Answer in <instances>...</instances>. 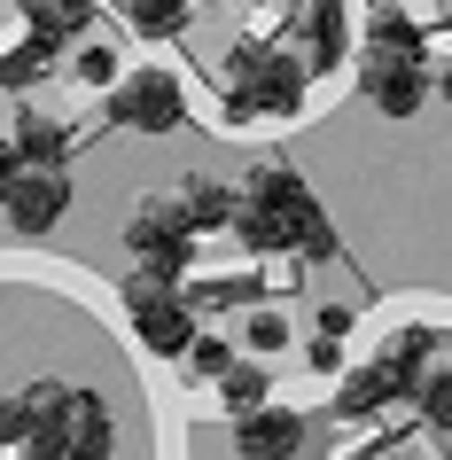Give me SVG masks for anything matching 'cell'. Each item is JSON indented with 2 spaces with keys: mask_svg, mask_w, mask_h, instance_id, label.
I'll use <instances>...</instances> for the list:
<instances>
[{
  "mask_svg": "<svg viewBox=\"0 0 452 460\" xmlns=\"http://www.w3.org/2000/svg\"><path fill=\"white\" fill-rule=\"evenodd\" d=\"M305 63L281 48H258V40H242L226 55V118L250 125V118H297L305 110Z\"/></svg>",
  "mask_w": 452,
  "mask_h": 460,
  "instance_id": "obj_1",
  "label": "cell"
},
{
  "mask_svg": "<svg viewBox=\"0 0 452 460\" xmlns=\"http://www.w3.org/2000/svg\"><path fill=\"white\" fill-rule=\"evenodd\" d=\"M125 250L141 258V281L180 289V281H188V266H195V234H188V218H180V203H172V195L133 203V218H125Z\"/></svg>",
  "mask_w": 452,
  "mask_h": 460,
  "instance_id": "obj_2",
  "label": "cell"
},
{
  "mask_svg": "<svg viewBox=\"0 0 452 460\" xmlns=\"http://www.w3.org/2000/svg\"><path fill=\"white\" fill-rule=\"evenodd\" d=\"M125 313H133V336L148 343V351H164V359H180L195 343V305L180 289H156V281H125Z\"/></svg>",
  "mask_w": 452,
  "mask_h": 460,
  "instance_id": "obj_3",
  "label": "cell"
},
{
  "mask_svg": "<svg viewBox=\"0 0 452 460\" xmlns=\"http://www.w3.org/2000/svg\"><path fill=\"white\" fill-rule=\"evenodd\" d=\"M188 102H180V78L172 71H133L110 86V125H133V133H180Z\"/></svg>",
  "mask_w": 452,
  "mask_h": 460,
  "instance_id": "obj_4",
  "label": "cell"
},
{
  "mask_svg": "<svg viewBox=\"0 0 452 460\" xmlns=\"http://www.w3.org/2000/svg\"><path fill=\"white\" fill-rule=\"evenodd\" d=\"M235 453L242 460H297V453H305V413H288V406L242 413V421H235Z\"/></svg>",
  "mask_w": 452,
  "mask_h": 460,
  "instance_id": "obj_5",
  "label": "cell"
},
{
  "mask_svg": "<svg viewBox=\"0 0 452 460\" xmlns=\"http://www.w3.org/2000/svg\"><path fill=\"white\" fill-rule=\"evenodd\" d=\"M0 211H8V226H24V234H48L55 218L71 211V180L63 172H24L16 188L0 195Z\"/></svg>",
  "mask_w": 452,
  "mask_h": 460,
  "instance_id": "obj_6",
  "label": "cell"
},
{
  "mask_svg": "<svg viewBox=\"0 0 452 460\" xmlns=\"http://www.w3.org/2000/svg\"><path fill=\"white\" fill-rule=\"evenodd\" d=\"M437 351H445V343H437V328H421V320H413V328H398V336L382 343V359H375V367L398 383V398H413V390L437 375Z\"/></svg>",
  "mask_w": 452,
  "mask_h": 460,
  "instance_id": "obj_7",
  "label": "cell"
},
{
  "mask_svg": "<svg viewBox=\"0 0 452 460\" xmlns=\"http://www.w3.org/2000/svg\"><path fill=\"white\" fill-rule=\"evenodd\" d=\"M359 86H367V102H375L382 118H413L429 102V71H398V63H367Z\"/></svg>",
  "mask_w": 452,
  "mask_h": 460,
  "instance_id": "obj_8",
  "label": "cell"
},
{
  "mask_svg": "<svg viewBox=\"0 0 452 460\" xmlns=\"http://www.w3.org/2000/svg\"><path fill=\"white\" fill-rule=\"evenodd\" d=\"M8 148L24 156V172H63V164H71V125H55V118H40V110H24Z\"/></svg>",
  "mask_w": 452,
  "mask_h": 460,
  "instance_id": "obj_9",
  "label": "cell"
},
{
  "mask_svg": "<svg viewBox=\"0 0 452 460\" xmlns=\"http://www.w3.org/2000/svg\"><path fill=\"white\" fill-rule=\"evenodd\" d=\"M110 445H118L110 406H102L94 390H71V445H63V460H110Z\"/></svg>",
  "mask_w": 452,
  "mask_h": 460,
  "instance_id": "obj_10",
  "label": "cell"
},
{
  "mask_svg": "<svg viewBox=\"0 0 452 460\" xmlns=\"http://www.w3.org/2000/svg\"><path fill=\"white\" fill-rule=\"evenodd\" d=\"M367 63L421 71V24H413V16H398V8H375V24H367Z\"/></svg>",
  "mask_w": 452,
  "mask_h": 460,
  "instance_id": "obj_11",
  "label": "cell"
},
{
  "mask_svg": "<svg viewBox=\"0 0 452 460\" xmlns=\"http://www.w3.org/2000/svg\"><path fill=\"white\" fill-rule=\"evenodd\" d=\"M351 48V31H343V0H312L305 16V71H335Z\"/></svg>",
  "mask_w": 452,
  "mask_h": 460,
  "instance_id": "obj_12",
  "label": "cell"
},
{
  "mask_svg": "<svg viewBox=\"0 0 452 460\" xmlns=\"http://www.w3.org/2000/svg\"><path fill=\"white\" fill-rule=\"evenodd\" d=\"M172 203H180V218H188V234L235 226V211H242V195H235V188H218V180H188V188L172 195Z\"/></svg>",
  "mask_w": 452,
  "mask_h": 460,
  "instance_id": "obj_13",
  "label": "cell"
},
{
  "mask_svg": "<svg viewBox=\"0 0 452 460\" xmlns=\"http://www.w3.org/2000/svg\"><path fill=\"white\" fill-rule=\"evenodd\" d=\"M16 8L31 16V40H48V48H63L94 24V0H16Z\"/></svg>",
  "mask_w": 452,
  "mask_h": 460,
  "instance_id": "obj_14",
  "label": "cell"
},
{
  "mask_svg": "<svg viewBox=\"0 0 452 460\" xmlns=\"http://www.w3.org/2000/svg\"><path fill=\"white\" fill-rule=\"evenodd\" d=\"M390 398H398V383H390L382 367H359L351 383L335 390V421H367V413H382Z\"/></svg>",
  "mask_w": 452,
  "mask_h": 460,
  "instance_id": "obj_15",
  "label": "cell"
},
{
  "mask_svg": "<svg viewBox=\"0 0 452 460\" xmlns=\"http://www.w3.org/2000/svg\"><path fill=\"white\" fill-rule=\"evenodd\" d=\"M235 234H242V250H258V258L297 250V226H288L281 211H258V203H242V211H235Z\"/></svg>",
  "mask_w": 452,
  "mask_h": 460,
  "instance_id": "obj_16",
  "label": "cell"
},
{
  "mask_svg": "<svg viewBox=\"0 0 452 460\" xmlns=\"http://www.w3.org/2000/svg\"><path fill=\"white\" fill-rule=\"evenodd\" d=\"M258 273H211V281H195L188 289V305H203V313H226V305H250V313H258Z\"/></svg>",
  "mask_w": 452,
  "mask_h": 460,
  "instance_id": "obj_17",
  "label": "cell"
},
{
  "mask_svg": "<svg viewBox=\"0 0 452 460\" xmlns=\"http://www.w3.org/2000/svg\"><path fill=\"white\" fill-rule=\"evenodd\" d=\"M141 40H180L188 31V0H118Z\"/></svg>",
  "mask_w": 452,
  "mask_h": 460,
  "instance_id": "obj_18",
  "label": "cell"
},
{
  "mask_svg": "<svg viewBox=\"0 0 452 460\" xmlns=\"http://www.w3.org/2000/svg\"><path fill=\"white\" fill-rule=\"evenodd\" d=\"M218 390H226V406H235V421H242V413L265 406V367L258 359H235L226 375H218Z\"/></svg>",
  "mask_w": 452,
  "mask_h": 460,
  "instance_id": "obj_19",
  "label": "cell"
},
{
  "mask_svg": "<svg viewBox=\"0 0 452 460\" xmlns=\"http://www.w3.org/2000/svg\"><path fill=\"white\" fill-rule=\"evenodd\" d=\"M413 398H421V421L437 429V445H445V437H452V359L437 367V375H429V383L413 390Z\"/></svg>",
  "mask_w": 452,
  "mask_h": 460,
  "instance_id": "obj_20",
  "label": "cell"
},
{
  "mask_svg": "<svg viewBox=\"0 0 452 460\" xmlns=\"http://www.w3.org/2000/svg\"><path fill=\"white\" fill-rule=\"evenodd\" d=\"M55 55H63V48H48V40H24L16 55H0V86H31V78L55 63Z\"/></svg>",
  "mask_w": 452,
  "mask_h": 460,
  "instance_id": "obj_21",
  "label": "cell"
},
{
  "mask_svg": "<svg viewBox=\"0 0 452 460\" xmlns=\"http://www.w3.org/2000/svg\"><path fill=\"white\" fill-rule=\"evenodd\" d=\"M180 367H188V375H203V383H218V375L235 367V343H218V336H195L188 351H180Z\"/></svg>",
  "mask_w": 452,
  "mask_h": 460,
  "instance_id": "obj_22",
  "label": "cell"
},
{
  "mask_svg": "<svg viewBox=\"0 0 452 460\" xmlns=\"http://www.w3.org/2000/svg\"><path fill=\"white\" fill-rule=\"evenodd\" d=\"M71 78H78V86H118V48H102V40H94V48H78L71 55Z\"/></svg>",
  "mask_w": 452,
  "mask_h": 460,
  "instance_id": "obj_23",
  "label": "cell"
},
{
  "mask_svg": "<svg viewBox=\"0 0 452 460\" xmlns=\"http://www.w3.org/2000/svg\"><path fill=\"white\" fill-rule=\"evenodd\" d=\"M288 343V320L281 313H250V351H281Z\"/></svg>",
  "mask_w": 452,
  "mask_h": 460,
  "instance_id": "obj_24",
  "label": "cell"
},
{
  "mask_svg": "<svg viewBox=\"0 0 452 460\" xmlns=\"http://www.w3.org/2000/svg\"><path fill=\"white\" fill-rule=\"evenodd\" d=\"M351 336V313H343V305H328V313H320V328H312V343H343Z\"/></svg>",
  "mask_w": 452,
  "mask_h": 460,
  "instance_id": "obj_25",
  "label": "cell"
},
{
  "mask_svg": "<svg viewBox=\"0 0 452 460\" xmlns=\"http://www.w3.org/2000/svg\"><path fill=\"white\" fill-rule=\"evenodd\" d=\"M390 453H398V437H367V445H351L343 460H390Z\"/></svg>",
  "mask_w": 452,
  "mask_h": 460,
  "instance_id": "obj_26",
  "label": "cell"
},
{
  "mask_svg": "<svg viewBox=\"0 0 452 460\" xmlns=\"http://www.w3.org/2000/svg\"><path fill=\"white\" fill-rule=\"evenodd\" d=\"M16 180H24V156H16V148H8V141H0V195H8V188H16Z\"/></svg>",
  "mask_w": 452,
  "mask_h": 460,
  "instance_id": "obj_27",
  "label": "cell"
},
{
  "mask_svg": "<svg viewBox=\"0 0 452 460\" xmlns=\"http://www.w3.org/2000/svg\"><path fill=\"white\" fill-rule=\"evenodd\" d=\"M437 94H445V102H452V63H445V78H437Z\"/></svg>",
  "mask_w": 452,
  "mask_h": 460,
  "instance_id": "obj_28",
  "label": "cell"
},
{
  "mask_svg": "<svg viewBox=\"0 0 452 460\" xmlns=\"http://www.w3.org/2000/svg\"><path fill=\"white\" fill-rule=\"evenodd\" d=\"M445 24H452V0H445Z\"/></svg>",
  "mask_w": 452,
  "mask_h": 460,
  "instance_id": "obj_29",
  "label": "cell"
},
{
  "mask_svg": "<svg viewBox=\"0 0 452 460\" xmlns=\"http://www.w3.org/2000/svg\"><path fill=\"white\" fill-rule=\"evenodd\" d=\"M445 460H452V437H445Z\"/></svg>",
  "mask_w": 452,
  "mask_h": 460,
  "instance_id": "obj_30",
  "label": "cell"
}]
</instances>
